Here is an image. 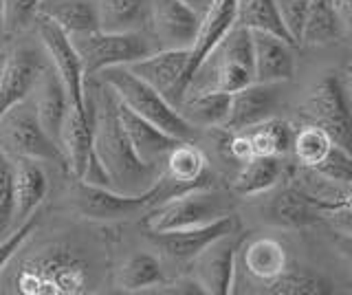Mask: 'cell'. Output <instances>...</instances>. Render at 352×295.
<instances>
[{
    "instance_id": "6da1fadb",
    "label": "cell",
    "mask_w": 352,
    "mask_h": 295,
    "mask_svg": "<svg viewBox=\"0 0 352 295\" xmlns=\"http://www.w3.org/2000/svg\"><path fill=\"white\" fill-rule=\"evenodd\" d=\"M86 111L93 124V150L110 174L113 188L124 194H146L159 183V166L143 163L119 119V100L115 91L102 82L95 95L86 91Z\"/></svg>"
},
{
    "instance_id": "7a4b0ae2",
    "label": "cell",
    "mask_w": 352,
    "mask_h": 295,
    "mask_svg": "<svg viewBox=\"0 0 352 295\" xmlns=\"http://www.w3.org/2000/svg\"><path fill=\"white\" fill-rule=\"evenodd\" d=\"M251 82H256V78H253L251 29L236 23L205 58L201 67L196 69L185 95L201 91L236 93Z\"/></svg>"
},
{
    "instance_id": "3957f363",
    "label": "cell",
    "mask_w": 352,
    "mask_h": 295,
    "mask_svg": "<svg viewBox=\"0 0 352 295\" xmlns=\"http://www.w3.org/2000/svg\"><path fill=\"white\" fill-rule=\"evenodd\" d=\"M99 75H102V82L115 91L119 102L128 106L132 113L148 119L154 126H159L163 133L172 135L179 141L194 139L196 128L179 113V108L170 104L157 89H152L148 82H143L139 75L132 73L126 64L108 67Z\"/></svg>"
},
{
    "instance_id": "277c9868",
    "label": "cell",
    "mask_w": 352,
    "mask_h": 295,
    "mask_svg": "<svg viewBox=\"0 0 352 295\" xmlns=\"http://www.w3.org/2000/svg\"><path fill=\"white\" fill-rule=\"evenodd\" d=\"M0 150L11 159L25 157L66 168L58 141L42 128L31 97L0 115Z\"/></svg>"
},
{
    "instance_id": "5b68a950",
    "label": "cell",
    "mask_w": 352,
    "mask_h": 295,
    "mask_svg": "<svg viewBox=\"0 0 352 295\" xmlns=\"http://www.w3.org/2000/svg\"><path fill=\"white\" fill-rule=\"evenodd\" d=\"M229 210V199L223 192H214L201 185V188L168 196L148 214L146 225L150 234H163L218 221V218L231 214Z\"/></svg>"
},
{
    "instance_id": "8992f818",
    "label": "cell",
    "mask_w": 352,
    "mask_h": 295,
    "mask_svg": "<svg viewBox=\"0 0 352 295\" xmlns=\"http://www.w3.org/2000/svg\"><path fill=\"white\" fill-rule=\"evenodd\" d=\"M86 284V265L69 249H49L40 258H29L18 276V291L25 295L84 293Z\"/></svg>"
},
{
    "instance_id": "52a82bcc",
    "label": "cell",
    "mask_w": 352,
    "mask_h": 295,
    "mask_svg": "<svg viewBox=\"0 0 352 295\" xmlns=\"http://www.w3.org/2000/svg\"><path fill=\"white\" fill-rule=\"evenodd\" d=\"M71 40L80 53L84 75H99L108 67L137 62L157 51L139 31L113 34V31L93 29L84 34H73Z\"/></svg>"
},
{
    "instance_id": "ba28073f",
    "label": "cell",
    "mask_w": 352,
    "mask_h": 295,
    "mask_svg": "<svg viewBox=\"0 0 352 295\" xmlns=\"http://www.w3.org/2000/svg\"><path fill=\"white\" fill-rule=\"evenodd\" d=\"M302 115L313 126H319L333 139V144L352 152V108L344 91V84L335 73L319 80L311 95L302 104Z\"/></svg>"
},
{
    "instance_id": "9c48e42d",
    "label": "cell",
    "mask_w": 352,
    "mask_h": 295,
    "mask_svg": "<svg viewBox=\"0 0 352 295\" xmlns=\"http://www.w3.org/2000/svg\"><path fill=\"white\" fill-rule=\"evenodd\" d=\"M159 194V183L146 194H124L113 188H102V185H91L86 181L75 179L71 190V203L75 212L88 218V221H121V218L135 216L143 207H148Z\"/></svg>"
},
{
    "instance_id": "30bf717a",
    "label": "cell",
    "mask_w": 352,
    "mask_h": 295,
    "mask_svg": "<svg viewBox=\"0 0 352 295\" xmlns=\"http://www.w3.org/2000/svg\"><path fill=\"white\" fill-rule=\"evenodd\" d=\"M190 58L192 49H157L126 67L179 108L190 84Z\"/></svg>"
},
{
    "instance_id": "8fae6325",
    "label": "cell",
    "mask_w": 352,
    "mask_h": 295,
    "mask_svg": "<svg viewBox=\"0 0 352 295\" xmlns=\"http://www.w3.org/2000/svg\"><path fill=\"white\" fill-rule=\"evenodd\" d=\"M36 31L44 53L49 56V64L58 71L60 80L66 86L71 104L77 108H86V75L71 36L42 16L36 18Z\"/></svg>"
},
{
    "instance_id": "7c38bea8",
    "label": "cell",
    "mask_w": 352,
    "mask_h": 295,
    "mask_svg": "<svg viewBox=\"0 0 352 295\" xmlns=\"http://www.w3.org/2000/svg\"><path fill=\"white\" fill-rule=\"evenodd\" d=\"M238 232L216 238L192 260L194 280L207 295H229L236 287V265L240 238Z\"/></svg>"
},
{
    "instance_id": "4fadbf2b",
    "label": "cell",
    "mask_w": 352,
    "mask_h": 295,
    "mask_svg": "<svg viewBox=\"0 0 352 295\" xmlns=\"http://www.w3.org/2000/svg\"><path fill=\"white\" fill-rule=\"evenodd\" d=\"M148 23L159 49H192L201 16L187 0H150Z\"/></svg>"
},
{
    "instance_id": "5bb4252c",
    "label": "cell",
    "mask_w": 352,
    "mask_h": 295,
    "mask_svg": "<svg viewBox=\"0 0 352 295\" xmlns=\"http://www.w3.org/2000/svg\"><path fill=\"white\" fill-rule=\"evenodd\" d=\"M47 62L31 45H20L9 53L0 73V115L27 100Z\"/></svg>"
},
{
    "instance_id": "9a60e30c",
    "label": "cell",
    "mask_w": 352,
    "mask_h": 295,
    "mask_svg": "<svg viewBox=\"0 0 352 295\" xmlns=\"http://www.w3.org/2000/svg\"><path fill=\"white\" fill-rule=\"evenodd\" d=\"M231 232H238V221L234 214H227L223 218H218V221L205 225L174 229V232H163V234H150V236L165 254H170L176 260L192 262L207 245H212L216 238L227 236Z\"/></svg>"
},
{
    "instance_id": "2e32d148",
    "label": "cell",
    "mask_w": 352,
    "mask_h": 295,
    "mask_svg": "<svg viewBox=\"0 0 352 295\" xmlns=\"http://www.w3.org/2000/svg\"><path fill=\"white\" fill-rule=\"evenodd\" d=\"M253 40V78L256 82L282 84L295 75L293 42L267 31H251Z\"/></svg>"
},
{
    "instance_id": "e0dca14e",
    "label": "cell",
    "mask_w": 352,
    "mask_h": 295,
    "mask_svg": "<svg viewBox=\"0 0 352 295\" xmlns=\"http://www.w3.org/2000/svg\"><path fill=\"white\" fill-rule=\"evenodd\" d=\"M280 104V84L251 82L245 89L231 93L229 115L223 128L245 130L260 122L271 119L273 111Z\"/></svg>"
},
{
    "instance_id": "ac0fdd59",
    "label": "cell",
    "mask_w": 352,
    "mask_h": 295,
    "mask_svg": "<svg viewBox=\"0 0 352 295\" xmlns=\"http://www.w3.org/2000/svg\"><path fill=\"white\" fill-rule=\"evenodd\" d=\"M58 146L62 150L66 170L75 179H80L93 152V124L86 108H77L75 104L69 106L60 126Z\"/></svg>"
},
{
    "instance_id": "d6986e66",
    "label": "cell",
    "mask_w": 352,
    "mask_h": 295,
    "mask_svg": "<svg viewBox=\"0 0 352 295\" xmlns=\"http://www.w3.org/2000/svg\"><path fill=\"white\" fill-rule=\"evenodd\" d=\"M119 119H121V124H124V130L132 148L137 152V157L143 163H148V166H159V163L165 161V157L170 155V150L179 144V139L163 133L159 126H154L141 115L132 113L130 108L121 102H119Z\"/></svg>"
},
{
    "instance_id": "ffe728a7",
    "label": "cell",
    "mask_w": 352,
    "mask_h": 295,
    "mask_svg": "<svg viewBox=\"0 0 352 295\" xmlns=\"http://www.w3.org/2000/svg\"><path fill=\"white\" fill-rule=\"evenodd\" d=\"M29 97H31L33 106H36V113H38L42 128L58 141L62 119L71 106V97L66 93V86L60 80L58 71H55L51 64H47V67L42 69L40 78H38L36 86H33Z\"/></svg>"
},
{
    "instance_id": "44dd1931",
    "label": "cell",
    "mask_w": 352,
    "mask_h": 295,
    "mask_svg": "<svg viewBox=\"0 0 352 295\" xmlns=\"http://www.w3.org/2000/svg\"><path fill=\"white\" fill-rule=\"evenodd\" d=\"M264 218L271 225H278L284 229H302L322 221V214H319L317 205L300 185H289V188L275 192L273 199L267 201V205H264Z\"/></svg>"
},
{
    "instance_id": "7402d4cb",
    "label": "cell",
    "mask_w": 352,
    "mask_h": 295,
    "mask_svg": "<svg viewBox=\"0 0 352 295\" xmlns=\"http://www.w3.org/2000/svg\"><path fill=\"white\" fill-rule=\"evenodd\" d=\"M238 20V0H209L205 16L201 18V31L192 47L190 58V80L196 69L205 62V58L214 51V47L227 36V31ZM190 86V84H187Z\"/></svg>"
},
{
    "instance_id": "603a6c76",
    "label": "cell",
    "mask_w": 352,
    "mask_h": 295,
    "mask_svg": "<svg viewBox=\"0 0 352 295\" xmlns=\"http://www.w3.org/2000/svg\"><path fill=\"white\" fill-rule=\"evenodd\" d=\"M47 192H49V181L40 161L25 159V157L14 159V194H16L14 223L16 225L36 216V210L47 199Z\"/></svg>"
},
{
    "instance_id": "cb8c5ba5",
    "label": "cell",
    "mask_w": 352,
    "mask_h": 295,
    "mask_svg": "<svg viewBox=\"0 0 352 295\" xmlns=\"http://www.w3.org/2000/svg\"><path fill=\"white\" fill-rule=\"evenodd\" d=\"M240 262L245 271L253 280H258L260 284H267L271 280H275L289 269V254H286L284 245L278 238H253L249 243L240 249Z\"/></svg>"
},
{
    "instance_id": "d4e9b609",
    "label": "cell",
    "mask_w": 352,
    "mask_h": 295,
    "mask_svg": "<svg viewBox=\"0 0 352 295\" xmlns=\"http://www.w3.org/2000/svg\"><path fill=\"white\" fill-rule=\"evenodd\" d=\"M205 174H207V157L192 141H179L170 150V155L165 157L163 179L179 188L176 194L192 188H201Z\"/></svg>"
},
{
    "instance_id": "484cf974",
    "label": "cell",
    "mask_w": 352,
    "mask_h": 295,
    "mask_svg": "<svg viewBox=\"0 0 352 295\" xmlns=\"http://www.w3.org/2000/svg\"><path fill=\"white\" fill-rule=\"evenodd\" d=\"M38 16L49 18L69 36L99 29L95 0H42Z\"/></svg>"
},
{
    "instance_id": "4316f807",
    "label": "cell",
    "mask_w": 352,
    "mask_h": 295,
    "mask_svg": "<svg viewBox=\"0 0 352 295\" xmlns=\"http://www.w3.org/2000/svg\"><path fill=\"white\" fill-rule=\"evenodd\" d=\"M231 93L201 91L187 93L179 104V113L194 128H223L229 115Z\"/></svg>"
},
{
    "instance_id": "83f0119b",
    "label": "cell",
    "mask_w": 352,
    "mask_h": 295,
    "mask_svg": "<svg viewBox=\"0 0 352 295\" xmlns=\"http://www.w3.org/2000/svg\"><path fill=\"white\" fill-rule=\"evenodd\" d=\"M99 29L126 34L139 31L148 23L150 0H95Z\"/></svg>"
},
{
    "instance_id": "f1b7e54d",
    "label": "cell",
    "mask_w": 352,
    "mask_h": 295,
    "mask_svg": "<svg viewBox=\"0 0 352 295\" xmlns=\"http://www.w3.org/2000/svg\"><path fill=\"white\" fill-rule=\"evenodd\" d=\"M161 282H165L163 265L157 256L148 254V251L132 254L124 265L117 269V278H115L119 291H126V293L152 291L154 287H159Z\"/></svg>"
},
{
    "instance_id": "f546056e",
    "label": "cell",
    "mask_w": 352,
    "mask_h": 295,
    "mask_svg": "<svg viewBox=\"0 0 352 295\" xmlns=\"http://www.w3.org/2000/svg\"><path fill=\"white\" fill-rule=\"evenodd\" d=\"M282 163L280 157H251L240 163L234 179V192L238 196H258L275 188L280 181Z\"/></svg>"
},
{
    "instance_id": "4dcf8cb0",
    "label": "cell",
    "mask_w": 352,
    "mask_h": 295,
    "mask_svg": "<svg viewBox=\"0 0 352 295\" xmlns=\"http://www.w3.org/2000/svg\"><path fill=\"white\" fill-rule=\"evenodd\" d=\"M346 36V29L337 9L333 7L330 0H313L311 12H308L304 34H302V45L306 47H319L335 42Z\"/></svg>"
},
{
    "instance_id": "1f68e13d",
    "label": "cell",
    "mask_w": 352,
    "mask_h": 295,
    "mask_svg": "<svg viewBox=\"0 0 352 295\" xmlns=\"http://www.w3.org/2000/svg\"><path fill=\"white\" fill-rule=\"evenodd\" d=\"M249 137L253 157H282L293 148L291 126L282 119H267L242 130Z\"/></svg>"
},
{
    "instance_id": "d6a6232c",
    "label": "cell",
    "mask_w": 352,
    "mask_h": 295,
    "mask_svg": "<svg viewBox=\"0 0 352 295\" xmlns=\"http://www.w3.org/2000/svg\"><path fill=\"white\" fill-rule=\"evenodd\" d=\"M258 293L267 295H326L333 293V282L319 276L315 271L304 269H286L278 278L260 284Z\"/></svg>"
},
{
    "instance_id": "836d02e7",
    "label": "cell",
    "mask_w": 352,
    "mask_h": 295,
    "mask_svg": "<svg viewBox=\"0 0 352 295\" xmlns=\"http://www.w3.org/2000/svg\"><path fill=\"white\" fill-rule=\"evenodd\" d=\"M238 25L247 27L251 31H267L284 40H291L282 25V18L275 7V0H238Z\"/></svg>"
},
{
    "instance_id": "e575fe53",
    "label": "cell",
    "mask_w": 352,
    "mask_h": 295,
    "mask_svg": "<svg viewBox=\"0 0 352 295\" xmlns=\"http://www.w3.org/2000/svg\"><path fill=\"white\" fill-rule=\"evenodd\" d=\"M333 148V139L328 137L319 126H306L300 133L293 137V150H295V159L302 163L304 168L313 170L319 163L324 161L328 155V150Z\"/></svg>"
},
{
    "instance_id": "d590c367",
    "label": "cell",
    "mask_w": 352,
    "mask_h": 295,
    "mask_svg": "<svg viewBox=\"0 0 352 295\" xmlns=\"http://www.w3.org/2000/svg\"><path fill=\"white\" fill-rule=\"evenodd\" d=\"M16 194H14V159L0 150V234L14 223Z\"/></svg>"
},
{
    "instance_id": "8d00e7d4",
    "label": "cell",
    "mask_w": 352,
    "mask_h": 295,
    "mask_svg": "<svg viewBox=\"0 0 352 295\" xmlns=\"http://www.w3.org/2000/svg\"><path fill=\"white\" fill-rule=\"evenodd\" d=\"M311 3L313 0H275L282 25L286 29V34L291 36L295 47L302 45V34H304L308 12H311Z\"/></svg>"
},
{
    "instance_id": "74e56055",
    "label": "cell",
    "mask_w": 352,
    "mask_h": 295,
    "mask_svg": "<svg viewBox=\"0 0 352 295\" xmlns=\"http://www.w3.org/2000/svg\"><path fill=\"white\" fill-rule=\"evenodd\" d=\"M42 0H5V38H11L36 23Z\"/></svg>"
},
{
    "instance_id": "f35d334b",
    "label": "cell",
    "mask_w": 352,
    "mask_h": 295,
    "mask_svg": "<svg viewBox=\"0 0 352 295\" xmlns=\"http://www.w3.org/2000/svg\"><path fill=\"white\" fill-rule=\"evenodd\" d=\"M313 172L333 183H352V152L333 144L324 161L317 168H313Z\"/></svg>"
},
{
    "instance_id": "ab89813d",
    "label": "cell",
    "mask_w": 352,
    "mask_h": 295,
    "mask_svg": "<svg viewBox=\"0 0 352 295\" xmlns=\"http://www.w3.org/2000/svg\"><path fill=\"white\" fill-rule=\"evenodd\" d=\"M36 223H38V218H36V216H31V218H27L25 223H20V225L14 229V232H11L9 238L0 240V271L5 269L7 262L18 254L20 247L25 245V240L33 234V229H36Z\"/></svg>"
},
{
    "instance_id": "60d3db41",
    "label": "cell",
    "mask_w": 352,
    "mask_h": 295,
    "mask_svg": "<svg viewBox=\"0 0 352 295\" xmlns=\"http://www.w3.org/2000/svg\"><path fill=\"white\" fill-rule=\"evenodd\" d=\"M330 3H333V7L337 9L341 23H344L346 34L352 36V0H330Z\"/></svg>"
},
{
    "instance_id": "b9f144b4",
    "label": "cell",
    "mask_w": 352,
    "mask_h": 295,
    "mask_svg": "<svg viewBox=\"0 0 352 295\" xmlns=\"http://www.w3.org/2000/svg\"><path fill=\"white\" fill-rule=\"evenodd\" d=\"M335 247H337L339 254L352 265V232H339L335 236Z\"/></svg>"
},
{
    "instance_id": "7bdbcfd3",
    "label": "cell",
    "mask_w": 352,
    "mask_h": 295,
    "mask_svg": "<svg viewBox=\"0 0 352 295\" xmlns=\"http://www.w3.org/2000/svg\"><path fill=\"white\" fill-rule=\"evenodd\" d=\"M5 40V0H0V42Z\"/></svg>"
},
{
    "instance_id": "ee69618b",
    "label": "cell",
    "mask_w": 352,
    "mask_h": 295,
    "mask_svg": "<svg viewBox=\"0 0 352 295\" xmlns=\"http://www.w3.org/2000/svg\"><path fill=\"white\" fill-rule=\"evenodd\" d=\"M5 60H7V56H5V51H3V49H0V67H3V64H5Z\"/></svg>"
},
{
    "instance_id": "f6af8a7d",
    "label": "cell",
    "mask_w": 352,
    "mask_h": 295,
    "mask_svg": "<svg viewBox=\"0 0 352 295\" xmlns=\"http://www.w3.org/2000/svg\"><path fill=\"white\" fill-rule=\"evenodd\" d=\"M0 73H3V67H0Z\"/></svg>"
}]
</instances>
